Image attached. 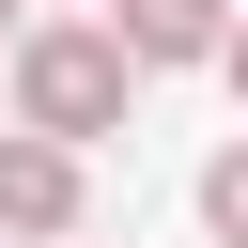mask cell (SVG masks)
Returning <instances> with one entry per match:
<instances>
[{"mask_svg":"<svg viewBox=\"0 0 248 248\" xmlns=\"http://www.w3.org/2000/svg\"><path fill=\"white\" fill-rule=\"evenodd\" d=\"M124 93H140V62H124L93 16H46V31H16V140L78 155V140H108V124H124Z\"/></svg>","mask_w":248,"mask_h":248,"instance_id":"obj_1","label":"cell"},{"mask_svg":"<svg viewBox=\"0 0 248 248\" xmlns=\"http://www.w3.org/2000/svg\"><path fill=\"white\" fill-rule=\"evenodd\" d=\"M217 31H232V0H108L124 62H217Z\"/></svg>","mask_w":248,"mask_h":248,"instance_id":"obj_2","label":"cell"},{"mask_svg":"<svg viewBox=\"0 0 248 248\" xmlns=\"http://www.w3.org/2000/svg\"><path fill=\"white\" fill-rule=\"evenodd\" d=\"M0 232H78V155L0 140Z\"/></svg>","mask_w":248,"mask_h":248,"instance_id":"obj_3","label":"cell"},{"mask_svg":"<svg viewBox=\"0 0 248 248\" xmlns=\"http://www.w3.org/2000/svg\"><path fill=\"white\" fill-rule=\"evenodd\" d=\"M202 232H217V248H248V140H232V155H202Z\"/></svg>","mask_w":248,"mask_h":248,"instance_id":"obj_4","label":"cell"},{"mask_svg":"<svg viewBox=\"0 0 248 248\" xmlns=\"http://www.w3.org/2000/svg\"><path fill=\"white\" fill-rule=\"evenodd\" d=\"M217 78H232V93H248V16H232V31H217Z\"/></svg>","mask_w":248,"mask_h":248,"instance_id":"obj_5","label":"cell"},{"mask_svg":"<svg viewBox=\"0 0 248 248\" xmlns=\"http://www.w3.org/2000/svg\"><path fill=\"white\" fill-rule=\"evenodd\" d=\"M0 16H16V0H0Z\"/></svg>","mask_w":248,"mask_h":248,"instance_id":"obj_6","label":"cell"}]
</instances>
